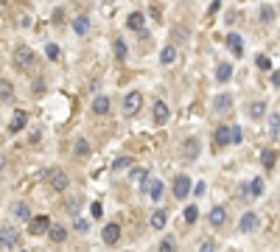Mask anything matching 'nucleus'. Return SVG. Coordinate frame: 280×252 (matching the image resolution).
<instances>
[{"mask_svg":"<svg viewBox=\"0 0 280 252\" xmlns=\"http://www.w3.org/2000/svg\"><path fill=\"white\" fill-rule=\"evenodd\" d=\"M258 227H261V218H258L255 210H246L244 216H241V221H238V230H241V233H255Z\"/></svg>","mask_w":280,"mask_h":252,"instance_id":"6","label":"nucleus"},{"mask_svg":"<svg viewBox=\"0 0 280 252\" xmlns=\"http://www.w3.org/2000/svg\"><path fill=\"white\" fill-rule=\"evenodd\" d=\"M255 65H258L261 70H272V62H269V56H266V53H261V56L255 59Z\"/></svg>","mask_w":280,"mask_h":252,"instance_id":"39","label":"nucleus"},{"mask_svg":"<svg viewBox=\"0 0 280 252\" xmlns=\"http://www.w3.org/2000/svg\"><path fill=\"white\" fill-rule=\"evenodd\" d=\"M14 216L23 218V221H31V210H28L26 202H17V205H14Z\"/></svg>","mask_w":280,"mask_h":252,"instance_id":"32","label":"nucleus"},{"mask_svg":"<svg viewBox=\"0 0 280 252\" xmlns=\"http://www.w3.org/2000/svg\"><path fill=\"white\" fill-rule=\"evenodd\" d=\"M199 151H202L199 138H185V140H182V146H179V157H182L185 163H193V160H199Z\"/></svg>","mask_w":280,"mask_h":252,"instance_id":"2","label":"nucleus"},{"mask_svg":"<svg viewBox=\"0 0 280 252\" xmlns=\"http://www.w3.org/2000/svg\"><path fill=\"white\" fill-rule=\"evenodd\" d=\"M14 98V87H11L9 78H0V104H9Z\"/></svg>","mask_w":280,"mask_h":252,"instance_id":"16","label":"nucleus"},{"mask_svg":"<svg viewBox=\"0 0 280 252\" xmlns=\"http://www.w3.org/2000/svg\"><path fill=\"white\" fill-rule=\"evenodd\" d=\"M224 42H227V48L233 51V56H241V53H244V39H241V34H236V31H230Z\"/></svg>","mask_w":280,"mask_h":252,"instance_id":"12","label":"nucleus"},{"mask_svg":"<svg viewBox=\"0 0 280 252\" xmlns=\"http://www.w3.org/2000/svg\"><path fill=\"white\" fill-rule=\"evenodd\" d=\"M191 191H193L191 177H188V174H176V177H174V185H171L174 199H188V193H191Z\"/></svg>","mask_w":280,"mask_h":252,"instance_id":"3","label":"nucleus"},{"mask_svg":"<svg viewBox=\"0 0 280 252\" xmlns=\"http://www.w3.org/2000/svg\"><path fill=\"white\" fill-rule=\"evenodd\" d=\"M101 238H104V244H109V247H112V244H118V238H121V224H106L104 227V233H101Z\"/></svg>","mask_w":280,"mask_h":252,"instance_id":"14","label":"nucleus"},{"mask_svg":"<svg viewBox=\"0 0 280 252\" xmlns=\"http://www.w3.org/2000/svg\"><path fill=\"white\" fill-rule=\"evenodd\" d=\"M151 118H154V123H157V126H166L168 123V118H171V112H168V104L166 101H154V107H151Z\"/></svg>","mask_w":280,"mask_h":252,"instance_id":"7","label":"nucleus"},{"mask_svg":"<svg viewBox=\"0 0 280 252\" xmlns=\"http://www.w3.org/2000/svg\"><path fill=\"white\" fill-rule=\"evenodd\" d=\"M73 154H76V157H87V154H90V143H87V138H79L76 143H73Z\"/></svg>","mask_w":280,"mask_h":252,"instance_id":"27","label":"nucleus"},{"mask_svg":"<svg viewBox=\"0 0 280 252\" xmlns=\"http://www.w3.org/2000/svg\"><path fill=\"white\" fill-rule=\"evenodd\" d=\"M213 138H216V146H230L233 143V126H219L213 132Z\"/></svg>","mask_w":280,"mask_h":252,"instance_id":"15","label":"nucleus"},{"mask_svg":"<svg viewBox=\"0 0 280 252\" xmlns=\"http://www.w3.org/2000/svg\"><path fill=\"white\" fill-rule=\"evenodd\" d=\"M280 135V115L269 112V138H278Z\"/></svg>","mask_w":280,"mask_h":252,"instance_id":"30","label":"nucleus"},{"mask_svg":"<svg viewBox=\"0 0 280 252\" xmlns=\"http://www.w3.org/2000/svg\"><path fill=\"white\" fill-rule=\"evenodd\" d=\"M263 188H266V185H263V180H261V177L249 180V196H261V193H263Z\"/></svg>","mask_w":280,"mask_h":252,"instance_id":"33","label":"nucleus"},{"mask_svg":"<svg viewBox=\"0 0 280 252\" xmlns=\"http://www.w3.org/2000/svg\"><path fill=\"white\" fill-rule=\"evenodd\" d=\"M163 191H166V185L160 182V180H149V196H151L154 202L163 199Z\"/></svg>","mask_w":280,"mask_h":252,"instance_id":"23","label":"nucleus"},{"mask_svg":"<svg viewBox=\"0 0 280 252\" xmlns=\"http://www.w3.org/2000/svg\"><path fill=\"white\" fill-rule=\"evenodd\" d=\"M129 180H132V182H138V188H140V185H143L146 180H149V171L138 165V168H132V171H129Z\"/></svg>","mask_w":280,"mask_h":252,"instance_id":"25","label":"nucleus"},{"mask_svg":"<svg viewBox=\"0 0 280 252\" xmlns=\"http://www.w3.org/2000/svg\"><path fill=\"white\" fill-rule=\"evenodd\" d=\"M79 208H81V199H79V196H73V199L68 202V210L73 213V216H76V213H79Z\"/></svg>","mask_w":280,"mask_h":252,"instance_id":"40","label":"nucleus"},{"mask_svg":"<svg viewBox=\"0 0 280 252\" xmlns=\"http://www.w3.org/2000/svg\"><path fill=\"white\" fill-rule=\"evenodd\" d=\"M51 227H53V224H51V218H48V216H34L31 221H28V230H31L34 235H42V233H48Z\"/></svg>","mask_w":280,"mask_h":252,"instance_id":"9","label":"nucleus"},{"mask_svg":"<svg viewBox=\"0 0 280 252\" xmlns=\"http://www.w3.org/2000/svg\"><path fill=\"white\" fill-rule=\"evenodd\" d=\"M168 224V216H166V210H154L149 218V227H154V230H163V227Z\"/></svg>","mask_w":280,"mask_h":252,"instance_id":"19","label":"nucleus"},{"mask_svg":"<svg viewBox=\"0 0 280 252\" xmlns=\"http://www.w3.org/2000/svg\"><path fill=\"white\" fill-rule=\"evenodd\" d=\"M101 213H104V210H101V205H98V202H93V218H101Z\"/></svg>","mask_w":280,"mask_h":252,"instance_id":"45","label":"nucleus"},{"mask_svg":"<svg viewBox=\"0 0 280 252\" xmlns=\"http://www.w3.org/2000/svg\"><path fill=\"white\" fill-rule=\"evenodd\" d=\"M208 221H210V227H216V230H219V227H224V224H227V210L221 208V205H216V208L210 210Z\"/></svg>","mask_w":280,"mask_h":252,"instance_id":"10","label":"nucleus"},{"mask_svg":"<svg viewBox=\"0 0 280 252\" xmlns=\"http://www.w3.org/2000/svg\"><path fill=\"white\" fill-rule=\"evenodd\" d=\"M17 230L14 227H0V250H11L17 244Z\"/></svg>","mask_w":280,"mask_h":252,"instance_id":"8","label":"nucleus"},{"mask_svg":"<svg viewBox=\"0 0 280 252\" xmlns=\"http://www.w3.org/2000/svg\"><path fill=\"white\" fill-rule=\"evenodd\" d=\"M205 191H208V185H205V182H196V185H193V193H196V196H202Z\"/></svg>","mask_w":280,"mask_h":252,"instance_id":"44","label":"nucleus"},{"mask_svg":"<svg viewBox=\"0 0 280 252\" xmlns=\"http://www.w3.org/2000/svg\"><path fill=\"white\" fill-rule=\"evenodd\" d=\"M20 252H26V250H20Z\"/></svg>","mask_w":280,"mask_h":252,"instance_id":"48","label":"nucleus"},{"mask_svg":"<svg viewBox=\"0 0 280 252\" xmlns=\"http://www.w3.org/2000/svg\"><path fill=\"white\" fill-rule=\"evenodd\" d=\"M160 62H163V65H171V62H176V48H174V45H166V48L160 51Z\"/></svg>","mask_w":280,"mask_h":252,"instance_id":"26","label":"nucleus"},{"mask_svg":"<svg viewBox=\"0 0 280 252\" xmlns=\"http://www.w3.org/2000/svg\"><path fill=\"white\" fill-rule=\"evenodd\" d=\"M28 140H31V143H39V129H31V138Z\"/></svg>","mask_w":280,"mask_h":252,"instance_id":"46","label":"nucleus"},{"mask_svg":"<svg viewBox=\"0 0 280 252\" xmlns=\"http://www.w3.org/2000/svg\"><path fill=\"white\" fill-rule=\"evenodd\" d=\"M140 107H143V93L132 90V93L123 96V115H138Z\"/></svg>","mask_w":280,"mask_h":252,"instance_id":"5","label":"nucleus"},{"mask_svg":"<svg viewBox=\"0 0 280 252\" xmlns=\"http://www.w3.org/2000/svg\"><path fill=\"white\" fill-rule=\"evenodd\" d=\"M126 51H129L126 39H123V36H118V39H115V59L123 62V59H126Z\"/></svg>","mask_w":280,"mask_h":252,"instance_id":"28","label":"nucleus"},{"mask_svg":"<svg viewBox=\"0 0 280 252\" xmlns=\"http://www.w3.org/2000/svg\"><path fill=\"white\" fill-rule=\"evenodd\" d=\"M48 238H51L53 244H62L65 238H68V227H62V224H53L51 230H48Z\"/></svg>","mask_w":280,"mask_h":252,"instance_id":"20","label":"nucleus"},{"mask_svg":"<svg viewBox=\"0 0 280 252\" xmlns=\"http://www.w3.org/2000/svg\"><path fill=\"white\" fill-rule=\"evenodd\" d=\"M14 65H17L20 70H31V68L36 65L34 51H31L28 45H20V48H14Z\"/></svg>","mask_w":280,"mask_h":252,"instance_id":"1","label":"nucleus"},{"mask_svg":"<svg viewBox=\"0 0 280 252\" xmlns=\"http://www.w3.org/2000/svg\"><path fill=\"white\" fill-rule=\"evenodd\" d=\"M244 140V129L241 126H233V143H241Z\"/></svg>","mask_w":280,"mask_h":252,"instance_id":"43","label":"nucleus"},{"mask_svg":"<svg viewBox=\"0 0 280 252\" xmlns=\"http://www.w3.org/2000/svg\"><path fill=\"white\" fill-rule=\"evenodd\" d=\"M275 151H272V148H266V151H261V165L263 168H275Z\"/></svg>","mask_w":280,"mask_h":252,"instance_id":"34","label":"nucleus"},{"mask_svg":"<svg viewBox=\"0 0 280 252\" xmlns=\"http://www.w3.org/2000/svg\"><path fill=\"white\" fill-rule=\"evenodd\" d=\"M73 31H76L79 36L87 34V31H90V17H87V14H79V17L73 20Z\"/></svg>","mask_w":280,"mask_h":252,"instance_id":"21","label":"nucleus"},{"mask_svg":"<svg viewBox=\"0 0 280 252\" xmlns=\"http://www.w3.org/2000/svg\"><path fill=\"white\" fill-rule=\"evenodd\" d=\"M263 115H266V104H263V101H252V104H249V118H252V121H261Z\"/></svg>","mask_w":280,"mask_h":252,"instance_id":"24","label":"nucleus"},{"mask_svg":"<svg viewBox=\"0 0 280 252\" xmlns=\"http://www.w3.org/2000/svg\"><path fill=\"white\" fill-rule=\"evenodd\" d=\"M196 218H199V208H196V205H188V208H185V221L193 224Z\"/></svg>","mask_w":280,"mask_h":252,"instance_id":"36","label":"nucleus"},{"mask_svg":"<svg viewBox=\"0 0 280 252\" xmlns=\"http://www.w3.org/2000/svg\"><path fill=\"white\" fill-rule=\"evenodd\" d=\"M275 17H278V14H275V6L263 3V6H261V23H266V26H269V23H275Z\"/></svg>","mask_w":280,"mask_h":252,"instance_id":"29","label":"nucleus"},{"mask_svg":"<svg viewBox=\"0 0 280 252\" xmlns=\"http://www.w3.org/2000/svg\"><path fill=\"white\" fill-rule=\"evenodd\" d=\"M199 252H216V244L210 241V238H205V241L199 244Z\"/></svg>","mask_w":280,"mask_h":252,"instance_id":"42","label":"nucleus"},{"mask_svg":"<svg viewBox=\"0 0 280 252\" xmlns=\"http://www.w3.org/2000/svg\"><path fill=\"white\" fill-rule=\"evenodd\" d=\"M230 78H233V65H230V62H221L219 68H216V81L227 84Z\"/></svg>","mask_w":280,"mask_h":252,"instance_id":"17","label":"nucleus"},{"mask_svg":"<svg viewBox=\"0 0 280 252\" xmlns=\"http://www.w3.org/2000/svg\"><path fill=\"white\" fill-rule=\"evenodd\" d=\"M129 165H132V157H118V160L112 163V174H115V171H123V168H129Z\"/></svg>","mask_w":280,"mask_h":252,"instance_id":"37","label":"nucleus"},{"mask_svg":"<svg viewBox=\"0 0 280 252\" xmlns=\"http://www.w3.org/2000/svg\"><path fill=\"white\" fill-rule=\"evenodd\" d=\"M26 123H28V115L20 109V112H14V118L9 121V132H20L23 126H26Z\"/></svg>","mask_w":280,"mask_h":252,"instance_id":"22","label":"nucleus"},{"mask_svg":"<svg viewBox=\"0 0 280 252\" xmlns=\"http://www.w3.org/2000/svg\"><path fill=\"white\" fill-rule=\"evenodd\" d=\"M73 227H76V233H87L90 221H87V218H76V224H73Z\"/></svg>","mask_w":280,"mask_h":252,"instance_id":"41","label":"nucleus"},{"mask_svg":"<svg viewBox=\"0 0 280 252\" xmlns=\"http://www.w3.org/2000/svg\"><path fill=\"white\" fill-rule=\"evenodd\" d=\"M45 56H48V59H51V62H56V59H59V45H45Z\"/></svg>","mask_w":280,"mask_h":252,"instance_id":"38","label":"nucleus"},{"mask_svg":"<svg viewBox=\"0 0 280 252\" xmlns=\"http://www.w3.org/2000/svg\"><path fill=\"white\" fill-rule=\"evenodd\" d=\"M230 107H233V96H230V93L213 98V109H216V112H224V109H230Z\"/></svg>","mask_w":280,"mask_h":252,"instance_id":"18","label":"nucleus"},{"mask_svg":"<svg viewBox=\"0 0 280 252\" xmlns=\"http://www.w3.org/2000/svg\"><path fill=\"white\" fill-rule=\"evenodd\" d=\"M45 90H48L45 78H42V76H36V78H34V84H31V96H36V98H39V96H45Z\"/></svg>","mask_w":280,"mask_h":252,"instance_id":"31","label":"nucleus"},{"mask_svg":"<svg viewBox=\"0 0 280 252\" xmlns=\"http://www.w3.org/2000/svg\"><path fill=\"white\" fill-rule=\"evenodd\" d=\"M3 165H6V157L0 154V171H3Z\"/></svg>","mask_w":280,"mask_h":252,"instance_id":"47","label":"nucleus"},{"mask_svg":"<svg viewBox=\"0 0 280 252\" xmlns=\"http://www.w3.org/2000/svg\"><path fill=\"white\" fill-rule=\"evenodd\" d=\"M45 180L51 182V188L53 191H68V185H70V180H68V174L62 171V168H51V171H45Z\"/></svg>","mask_w":280,"mask_h":252,"instance_id":"4","label":"nucleus"},{"mask_svg":"<svg viewBox=\"0 0 280 252\" xmlns=\"http://www.w3.org/2000/svg\"><path fill=\"white\" fill-rule=\"evenodd\" d=\"M90 109H93V115H109V96H104V93H101V96H96Z\"/></svg>","mask_w":280,"mask_h":252,"instance_id":"13","label":"nucleus"},{"mask_svg":"<svg viewBox=\"0 0 280 252\" xmlns=\"http://www.w3.org/2000/svg\"><path fill=\"white\" fill-rule=\"evenodd\" d=\"M160 252H176V241L171 238V235H166L163 241H160V247H157Z\"/></svg>","mask_w":280,"mask_h":252,"instance_id":"35","label":"nucleus"},{"mask_svg":"<svg viewBox=\"0 0 280 252\" xmlns=\"http://www.w3.org/2000/svg\"><path fill=\"white\" fill-rule=\"evenodd\" d=\"M143 23H146L143 11H132L129 17H126V28H129V31H138V34H143V31H146V28H143Z\"/></svg>","mask_w":280,"mask_h":252,"instance_id":"11","label":"nucleus"}]
</instances>
